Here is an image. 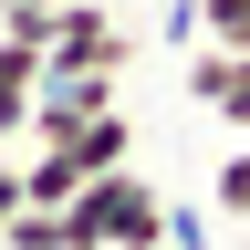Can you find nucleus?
<instances>
[{"label":"nucleus","mask_w":250,"mask_h":250,"mask_svg":"<svg viewBox=\"0 0 250 250\" xmlns=\"http://www.w3.org/2000/svg\"><path fill=\"white\" fill-rule=\"evenodd\" d=\"M0 11H42V0H0Z\"/></svg>","instance_id":"9b49d317"},{"label":"nucleus","mask_w":250,"mask_h":250,"mask_svg":"<svg viewBox=\"0 0 250 250\" xmlns=\"http://www.w3.org/2000/svg\"><path fill=\"white\" fill-rule=\"evenodd\" d=\"M188 94H198V104L229 125V136H250V52H188Z\"/></svg>","instance_id":"20e7f679"},{"label":"nucleus","mask_w":250,"mask_h":250,"mask_svg":"<svg viewBox=\"0 0 250 250\" xmlns=\"http://www.w3.org/2000/svg\"><path fill=\"white\" fill-rule=\"evenodd\" d=\"M42 62H62V73H125V62H136V42H125V21L104 11V0H62Z\"/></svg>","instance_id":"7ed1b4c3"},{"label":"nucleus","mask_w":250,"mask_h":250,"mask_svg":"<svg viewBox=\"0 0 250 250\" xmlns=\"http://www.w3.org/2000/svg\"><path fill=\"white\" fill-rule=\"evenodd\" d=\"M156 240H167V250H208V208H177L167 198V229H156Z\"/></svg>","instance_id":"1a4fd4ad"},{"label":"nucleus","mask_w":250,"mask_h":250,"mask_svg":"<svg viewBox=\"0 0 250 250\" xmlns=\"http://www.w3.org/2000/svg\"><path fill=\"white\" fill-rule=\"evenodd\" d=\"M0 250H62V208H11Z\"/></svg>","instance_id":"6e6552de"},{"label":"nucleus","mask_w":250,"mask_h":250,"mask_svg":"<svg viewBox=\"0 0 250 250\" xmlns=\"http://www.w3.org/2000/svg\"><path fill=\"white\" fill-rule=\"evenodd\" d=\"M208 208H219V219H250V136H240V156H219V177H208Z\"/></svg>","instance_id":"0eeeda50"},{"label":"nucleus","mask_w":250,"mask_h":250,"mask_svg":"<svg viewBox=\"0 0 250 250\" xmlns=\"http://www.w3.org/2000/svg\"><path fill=\"white\" fill-rule=\"evenodd\" d=\"M11 208H21V146H0V229H11Z\"/></svg>","instance_id":"9d476101"},{"label":"nucleus","mask_w":250,"mask_h":250,"mask_svg":"<svg viewBox=\"0 0 250 250\" xmlns=\"http://www.w3.org/2000/svg\"><path fill=\"white\" fill-rule=\"evenodd\" d=\"M146 250H167V240H146Z\"/></svg>","instance_id":"f8f14e48"},{"label":"nucleus","mask_w":250,"mask_h":250,"mask_svg":"<svg viewBox=\"0 0 250 250\" xmlns=\"http://www.w3.org/2000/svg\"><path fill=\"white\" fill-rule=\"evenodd\" d=\"M31 94H42V52L0 42V146H21V136H31Z\"/></svg>","instance_id":"39448f33"},{"label":"nucleus","mask_w":250,"mask_h":250,"mask_svg":"<svg viewBox=\"0 0 250 250\" xmlns=\"http://www.w3.org/2000/svg\"><path fill=\"white\" fill-rule=\"evenodd\" d=\"M156 229H167V188L136 167H104L94 188L62 198V250H146Z\"/></svg>","instance_id":"f257e3e1"},{"label":"nucleus","mask_w":250,"mask_h":250,"mask_svg":"<svg viewBox=\"0 0 250 250\" xmlns=\"http://www.w3.org/2000/svg\"><path fill=\"white\" fill-rule=\"evenodd\" d=\"M198 42L208 52H250V0H198Z\"/></svg>","instance_id":"423d86ee"},{"label":"nucleus","mask_w":250,"mask_h":250,"mask_svg":"<svg viewBox=\"0 0 250 250\" xmlns=\"http://www.w3.org/2000/svg\"><path fill=\"white\" fill-rule=\"evenodd\" d=\"M125 104V73H62V62H42V94H31V136L21 146H62V136H83L94 115H115Z\"/></svg>","instance_id":"f03ea898"}]
</instances>
